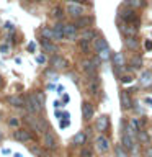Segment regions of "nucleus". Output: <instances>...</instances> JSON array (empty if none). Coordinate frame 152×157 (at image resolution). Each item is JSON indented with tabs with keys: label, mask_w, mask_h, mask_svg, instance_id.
<instances>
[{
	"label": "nucleus",
	"mask_w": 152,
	"mask_h": 157,
	"mask_svg": "<svg viewBox=\"0 0 152 157\" xmlns=\"http://www.w3.org/2000/svg\"><path fill=\"white\" fill-rule=\"evenodd\" d=\"M62 15H64V13H62V10L59 8V7H56V8L52 10V17H54V18H62Z\"/></svg>",
	"instance_id": "72a5a7b5"
},
{
	"label": "nucleus",
	"mask_w": 152,
	"mask_h": 157,
	"mask_svg": "<svg viewBox=\"0 0 152 157\" xmlns=\"http://www.w3.org/2000/svg\"><path fill=\"white\" fill-rule=\"evenodd\" d=\"M136 139L139 141L141 144H147V142H149V134H147V131L139 129V131H137V137H136Z\"/></svg>",
	"instance_id": "a878e982"
},
{
	"label": "nucleus",
	"mask_w": 152,
	"mask_h": 157,
	"mask_svg": "<svg viewBox=\"0 0 152 157\" xmlns=\"http://www.w3.org/2000/svg\"><path fill=\"white\" fill-rule=\"evenodd\" d=\"M139 83L142 87H152V71H144L141 74Z\"/></svg>",
	"instance_id": "f3484780"
},
{
	"label": "nucleus",
	"mask_w": 152,
	"mask_h": 157,
	"mask_svg": "<svg viewBox=\"0 0 152 157\" xmlns=\"http://www.w3.org/2000/svg\"><path fill=\"white\" fill-rule=\"evenodd\" d=\"M64 36L70 41L77 39V26L75 25H64Z\"/></svg>",
	"instance_id": "2eb2a0df"
},
{
	"label": "nucleus",
	"mask_w": 152,
	"mask_h": 157,
	"mask_svg": "<svg viewBox=\"0 0 152 157\" xmlns=\"http://www.w3.org/2000/svg\"><path fill=\"white\" fill-rule=\"evenodd\" d=\"M120 31L124 34L126 38H134L136 33H137V25H132V23H124L120 26Z\"/></svg>",
	"instance_id": "6e6552de"
},
{
	"label": "nucleus",
	"mask_w": 152,
	"mask_h": 157,
	"mask_svg": "<svg viewBox=\"0 0 152 157\" xmlns=\"http://www.w3.org/2000/svg\"><path fill=\"white\" fill-rule=\"evenodd\" d=\"M67 13L74 18H80L85 15V8H83L82 3H77V2H69L67 3Z\"/></svg>",
	"instance_id": "7ed1b4c3"
},
{
	"label": "nucleus",
	"mask_w": 152,
	"mask_h": 157,
	"mask_svg": "<svg viewBox=\"0 0 152 157\" xmlns=\"http://www.w3.org/2000/svg\"><path fill=\"white\" fill-rule=\"evenodd\" d=\"M67 2H74V0H67Z\"/></svg>",
	"instance_id": "de8ad7c7"
},
{
	"label": "nucleus",
	"mask_w": 152,
	"mask_h": 157,
	"mask_svg": "<svg viewBox=\"0 0 152 157\" xmlns=\"http://www.w3.org/2000/svg\"><path fill=\"white\" fill-rule=\"evenodd\" d=\"M93 23V18L92 17H80V18H77V21H75V26L77 28H82V29H85V28H88L90 25Z\"/></svg>",
	"instance_id": "6ab92c4d"
},
{
	"label": "nucleus",
	"mask_w": 152,
	"mask_h": 157,
	"mask_svg": "<svg viewBox=\"0 0 152 157\" xmlns=\"http://www.w3.org/2000/svg\"><path fill=\"white\" fill-rule=\"evenodd\" d=\"M93 115H95V106L90 101H83L82 103V118L85 121H90L93 118Z\"/></svg>",
	"instance_id": "1a4fd4ad"
},
{
	"label": "nucleus",
	"mask_w": 152,
	"mask_h": 157,
	"mask_svg": "<svg viewBox=\"0 0 152 157\" xmlns=\"http://www.w3.org/2000/svg\"><path fill=\"white\" fill-rule=\"evenodd\" d=\"M36 61H38L39 64H44V62H46V57H44V56H38Z\"/></svg>",
	"instance_id": "58836bf2"
},
{
	"label": "nucleus",
	"mask_w": 152,
	"mask_h": 157,
	"mask_svg": "<svg viewBox=\"0 0 152 157\" xmlns=\"http://www.w3.org/2000/svg\"><path fill=\"white\" fill-rule=\"evenodd\" d=\"M121 80L124 82V83H129V82L132 80V77H131V75H124V77H121Z\"/></svg>",
	"instance_id": "4c0bfd02"
},
{
	"label": "nucleus",
	"mask_w": 152,
	"mask_h": 157,
	"mask_svg": "<svg viewBox=\"0 0 152 157\" xmlns=\"http://www.w3.org/2000/svg\"><path fill=\"white\" fill-rule=\"evenodd\" d=\"M98 57H100V61H110V59L113 57V54H111V51H110V48H105V49H101V51H98V54H97Z\"/></svg>",
	"instance_id": "b1692460"
},
{
	"label": "nucleus",
	"mask_w": 152,
	"mask_h": 157,
	"mask_svg": "<svg viewBox=\"0 0 152 157\" xmlns=\"http://www.w3.org/2000/svg\"><path fill=\"white\" fill-rule=\"evenodd\" d=\"M74 2H77V3H88V5H90L92 0H74Z\"/></svg>",
	"instance_id": "a19ab883"
},
{
	"label": "nucleus",
	"mask_w": 152,
	"mask_h": 157,
	"mask_svg": "<svg viewBox=\"0 0 152 157\" xmlns=\"http://www.w3.org/2000/svg\"><path fill=\"white\" fill-rule=\"evenodd\" d=\"M98 83H100V78L97 77V80L95 82H90V85H88V90H90V93L92 95H95V93H98Z\"/></svg>",
	"instance_id": "473e14b6"
},
{
	"label": "nucleus",
	"mask_w": 152,
	"mask_h": 157,
	"mask_svg": "<svg viewBox=\"0 0 152 157\" xmlns=\"http://www.w3.org/2000/svg\"><path fill=\"white\" fill-rule=\"evenodd\" d=\"M115 157H129V154H127V151L123 147V144L115 146Z\"/></svg>",
	"instance_id": "bb28decb"
},
{
	"label": "nucleus",
	"mask_w": 152,
	"mask_h": 157,
	"mask_svg": "<svg viewBox=\"0 0 152 157\" xmlns=\"http://www.w3.org/2000/svg\"><path fill=\"white\" fill-rule=\"evenodd\" d=\"M51 66L54 71H64V69L69 67V62L66 57L62 56H57V54H54V56L51 57Z\"/></svg>",
	"instance_id": "423d86ee"
},
{
	"label": "nucleus",
	"mask_w": 152,
	"mask_h": 157,
	"mask_svg": "<svg viewBox=\"0 0 152 157\" xmlns=\"http://www.w3.org/2000/svg\"><path fill=\"white\" fill-rule=\"evenodd\" d=\"M82 157H92V155H88V154H85V155H82Z\"/></svg>",
	"instance_id": "49530a36"
},
{
	"label": "nucleus",
	"mask_w": 152,
	"mask_h": 157,
	"mask_svg": "<svg viewBox=\"0 0 152 157\" xmlns=\"http://www.w3.org/2000/svg\"><path fill=\"white\" fill-rule=\"evenodd\" d=\"M41 36L44 38V39H54V31H52V28H48V26H44L43 29H41Z\"/></svg>",
	"instance_id": "c756f323"
},
{
	"label": "nucleus",
	"mask_w": 152,
	"mask_h": 157,
	"mask_svg": "<svg viewBox=\"0 0 152 157\" xmlns=\"http://www.w3.org/2000/svg\"><path fill=\"white\" fill-rule=\"evenodd\" d=\"M120 103H121L123 110H131V108H132V100H131V97L127 95L126 90H121V93H120Z\"/></svg>",
	"instance_id": "ddd939ff"
},
{
	"label": "nucleus",
	"mask_w": 152,
	"mask_h": 157,
	"mask_svg": "<svg viewBox=\"0 0 152 157\" xmlns=\"http://www.w3.org/2000/svg\"><path fill=\"white\" fill-rule=\"evenodd\" d=\"M108 126H110V118H108L106 115H103V116H100V118H97V121H95L97 131L105 132V131L108 129Z\"/></svg>",
	"instance_id": "f8f14e48"
},
{
	"label": "nucleus",
	"mask_w": 152,
	"mask_h": 157,
	"mask_svg": "<svg viewBox=\"0 0 152 157\" xmlns=\"http://www.w3.org/2000/svg\"><path fill=\"white\" fill-rule=\"evenodd\" d=\"M93 48H95V51H101V49H105L108 48V41L105 38H97V39H93Z\"/></svg>",
	"instance_id": "4be33fe9"
},
{
	"label": "nucleus",
	"mask_w": 152,
	"mask_h": 157,
	"mask_svg": "<svg viewBox=\"0 0 152 157\" xmlns=\"http://www.w3.org/2000/svg\"><path fill=\"white\" fill-rule=\"evenodd\" d=\"M85 139H87V136H85V132H77L75 136L72 137V144H75V146H82V144H85Z\"/></svg>",
	"instance_id": "5701e85b"
},
{
	"label": "nucleus",
	"mask_w": 152,
	"mask_h": 157,
	"mask_svg": "<svg viewBox=\"0 0 152 157\" xmlns=\"http://www.w3.org/2000/svg\"><path fill=\"white\" fill-rule=\"evenodd\" d=\"M124 5H126V7H129V8L134 10V8L142 7V5H144V0H126Z\"/></svg>",
	"instance_id": "cd10ccee"
},
{
	"label": "nucleus",
	"mask_w": 152,
	"mask_h": 157,
	"mask_svg": "<svg viewBox=\"0 0 152 157\" xmlns=\"http://www.w3.org/2000/svg\"><path fill=\"white\" fill-rule=\"evenodd\" d=\"M2 137H3V134H2V131H0V141H2Z\"/></svg>",
	"instance_id": "a18cd8bd"
},
{
	"label": "nucleus",
	"mask_w": 152,
	"mask_h": 157,
	"mask_svg": "<svg viewBox=\"0 0 152 157\" xmlns=\"http://www.w3.org/2000/svg\"><path fill=\"white\" fill-rule=\"evenodd\" d=\"M46 75L48 77H52V80H56V78H57V74L54 72V71H46Z\"/></svg>",
	"instance_id": "e433bc0d"
},
{
	"label": "nucleus",
	"mask_w": 152,
	"mask_h": 157,
	"mask_svg": "<svg viewBox=\"0 0 152 157\" xmlns=\"http://www.w3.org/2000/svg\"><path fill=\"white\" fill-rule=\"evenodd\" d=\"M80 39H85V41H93V39H97V31H95V29H92V28L82 29Z\"/></svg>",
	"instance_id": "aec40b11"
},
{
	"label": "nucleus",
	"mask_w": 152,
	"mask_h": 157,
	"mask_svg": "<svg viewBox=\"0 0 152 157\" xmlns=\"http://www.w3.org/2000/svg\"><path fill=\"white\" fill-rule=\"evenodd\" d=\"M25 123L29 124L33 131H38V132H46L48 131V123L43 120V118H36V115H31V113H28L26 116H25Z\"/></svg>",
	"instance_id": "f257e3e1"
},
{
	"label": "nucleus",
	"mask_w": 152,
	"mask_h": 157,
	"mask_svg": "<svg viewBox=\"0 0 152 157\" xmlns=\"http://www.w3.org/2000/svg\"><path fill=\"white\" fill-rule=\"evenodd\" d=\"M5 28H7V29H13V25L12 23H5Z\"/></svg>",
	"instance_id": "c03bdc74"
},
{
	"label": "nucleus",
	"mask_w": 152,
	"mask_h": 157,
	"mask_svg": "<svg viewBox=\"0 0 152 157\" xmlns=\"http://www.w3.org/2000/svg\"><path fill=\"white\" fill-rule=\"evenodd\" d=\"M111 59H113V62H115V66H124V56H123L121 52H115Z\"/></svg>",
	"instance_id": "7c9ffc66"
},
{
	"label": "nucleus",
	"mask_w": 152,
	"mask_h": 157,
	"mask_svg": "<svg viewBox=\"0 0 152 157\" xmlns=\"http://www.w3.org/2000/svg\"><path fill=\"white\" fill-rule=\"evenodd\" d=\"M124 46L127 49H131V51H134V49H137V46H139V41L136 39V36L134 38H126L124 39Z\"/></svg>",
	"instance_id": "393cba45"
},
{
	"label": "nucleus",
	"mask_w": 152,
	"mask_h": 157,
	"mask_svg": "<svg viewBox=\"0 0 152 157\" xmlns=\"http://www.w3.org/2000/svg\"><path fill=\"white\" fill-rule=\"evenodd\" d=\"M25 100H26V105H25V108H26L28 113H31V115H38V113H41L43 103L38 100V97L34 95V92L25 97Z\"/></svg>",
	"instance_id": "f03ea898"
},
{
	"label": "nucleus",
	"mask_w": 152,
	"mask_h": 157,
	"mask_svg": "<svg viewBox=\"0 0 152 157\" xmlns=\"http://www.w3.org/2000/svg\"><path fill=\"white\" fill-rule=\"evenodd\" d=\"M88 48H90V41H85V39H80V49H83V51H88Z\"/></svg>",
	"instance_id": "f704fd0d"
},
{
	"label": "nucleus",
	"mask_w": 152,
	"mask_h": 157,
	"mask_svg": "<svg viewBox=\"0 0 152 157\" xmlns=\"http://www.w3.org/2000/svg\"><path fill=\"white\" fill-rule=\"evenodd\" d=\"M0 83H2V78H0Z\"/></svg>",
	"instance_id": "09e8293b"
},
{
	"label": "nucleus",
	"mask_w": 152,
	"mask_h": 157,
	"mask_svg": "<svg viewBox=\"0 0 152 157\" xmlns=\"http://www.w3.org/2000/svg\"><path fill=\"white\" fill-rule=\"evenodd\" d=\"M131 66H132V69H139V67H142V57L141 56H132V59H131Z\"/></svg>",
	"instance_id": "2f4dec72"
},
{
	"label": "nucleus",
	"mask_w": 152,
	"mask_h": 157,
	"mask_svg": "<svg viewBox=\"0 0 152 157\" xmlns=\"http://www.w3.org/2000/svg\"><path fill=\"white\" fill-rule=\"evenodd\" d=\"M144 46H146V49H152V41H146Z\"/></svg>",
	"instance_id": "37998d69"
},
{
	"label": "nucleus",
	"mask_w": 152,
	"mask_h": 157,
	"mask_svg": "<svg viewBox=\"0 0 152 157\" xmlns=\"http://www.w3.org/2000/svg\"><path fill=\"white\" fill-rule=\"evenodd\" d=\"M121 18H123V21L124 23H132V25H139V15H137L132 8L129 10H123L121 12Z\"/></svg>",
	"instance_id": "39448f33"
},
{
	"label": "nucleus",
	"mask_w": 152,
	"mask_h": 157,
	"mask_svg": "<svg viewBox=\"0 0 152 157\" xmlns=\"http://www.w3.org/2000/svg\"><path fill=\"white\" fill-rule=\"evenodd\" d=\"M43 146L49 151H56L57 149V139L49 129L43 134Z\"/></svg>",
	"instance_id": "20e7f679"
},
{
	"label": "nucleus",
	"mask_w": 152,
	"mask_h": 157,
	"mask_svg": "<svg viewBox=\"0 0 152 157\" xmlns=\"http://www.w3.org/2000/svg\"><path fill=\"white\" fill-rule=\"evenodd\" d=\"M8 49H10V48H8V46H5V44H3V46L0 48V51H2L3 54H7V52H8Z\"/></svg>",
	"instance_id": "79ce46f5"
},
{
	"label": "nucleus",
	"mask_w": 152,
	"mask_h": 157,
	"mask_svg": "<svg viewBox=\"0 0 152 157\" xmlns=\"http://www.w3.org/2000/svg\"><path fill=\"white\" fill-rule=\"evenodd\" d=\"M8 103L15 108H21L26 105V100H25L23 95H10L8 97Z\"/></svg>",
	"instance_id": "dca6fc26"
},
{
	"label": "nucleus",
	"mask_w": 152,
	"mask_h": 157,
	"mask_svg": "<svg viewBox=\"0 0 152 157\" xmlns=\"http://www.w3.org/2000/svg\"><path fill=\"white\" fill-rule=\"evenodd\" d=\"M8 124L13 126V128H17V126L20 124V121L17 120V118H10V120H8Z\"/></svg>",
	"instance_id": "c9c22d12"
},
{
	"label": "nucleus",
	"mask_w": 152,
	"mask_h": 157,
	"mask_svg": "<svg viewBox=\"0 0 152 157\" xmlns=\"http://www.w3.org/2000/svg\"><path fill=\"white\" fill-rule=\"evenodd\" d=\"M110 146H111L110 144V139H108L106 136H103V134L98 136L97 139H95V147L101 152V154H105V152L110 151Z\"/></svg>",
	"instance_id": "0eeeda50"
},
{
	"label": "nucleus",
	"mask_w": 152,
	"mask_h": 157,
	"mask_svg": "<svg viewBox=\"0 0 152 157\" xmlns=\"http://www.w3.org/2000/svg\"><path fill=\"white\" fill-rule=\"evenodd\" d=\"M41 46L44 49V52H51V54H56L57 52V46L54 44L51 39H41Z\"/></svg>",
	"instance_id": "a211bd4d"
},
{
	"label": "nucleus",
	"mask_w": 152,
	"mask_h": 157,
	"mask_svg": "<svg viewBox=\"0 0 152 157\" xmlns=\"http://www.w3.org/2000/svg\"><path fill=\"white\" fill-rule=\"evenodd\" d=\"M146 157H152V147H147L146 149Z\"/></svg>",
	"instance_id": "ea45409f"
},
{
	"label": "nucleus",
	"mask_w": 152,
	"mask_h": 157,
	"mask_svg": "<svg viewBox=\"0 0 152 157\" xmlns=\"http://www.w3.org/2000/svg\"><path fill=\"white\" fill-rule=\"evenodd\" d=\"M121 144L123 147H124L126 151H131V152H134V137H131L129 134H126V132H123V136H121Z\"/></svg>",
	"instance_id": "4468645a"
},
{
	"label": "nucleus",
	"mask_w": 152,
	"mask_h": 157,
	"mask_svg": "<svg viewBox=\"0 0 152 157\" xmlns=\"http://www.w3.org/2000/svg\"><path fill=\"white\" fill-rule=\"evenodd\" d=\"M13 137L20 142H28V141H31L33 136L28 129H17V131H13Z\"/></svg>",
	"instance_id": "9b49d317"
},
{
	"label": "nucleus",
	"mask_w": 152,
	"mask_h": 157,
	"mask_svg": "<svg viewBox=\"0 0 152 157\" xmlns=\"http://www.w3.org/2000/svg\"><path fill=\"white\" fill-rule=\"evenodd\" d=\"M52 31H54V39H56V41H61V39L66 38V36H64V25H61V23L54 25Z\"/></svg>",
	"instance_id": "412c9836"
},
{
	"label": "nucleus",
	"mask_w": 152,
	"mask_h": 157,
	"mask_svg": "<svg viewBox=\"0 0 152 157\" xmlns=\"http://www.w3.org/2000/svg\"><path fill=\"white\" fill-rule=\"evenodd\" d=\"M80 67H82V71L85 72V74H88V75H93L98 66L93 62V59H83L82 64H80Z\"/></svg>",
	"instance_id": "9d476101"
},
{
	"label": "nucleus",
	"mask_w": 152,
	"mask_h": 157,
	"mask_svg": "<svg viewBox=\"0 0 152 157\" xmlns=\"http://www.w3.org/2000/svg\"><path fill=\"white\" fill-rule=\"evenodd\" d=\"M29 152H31L33 155H36V157H46L41 146H29Z\"/></svg>",
	"instance_id": "c85d7f7f"
}]
</instances>
